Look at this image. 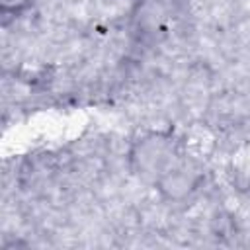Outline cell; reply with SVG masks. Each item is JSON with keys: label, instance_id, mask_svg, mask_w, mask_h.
I'll list each match as a JSON object with an SVG mask.
<instances>
[{"label": "cell", "instance_id": "1", "mask_svg": "<svg viewBox=\"0 0 250 250\" xmlns=\"http://www.w3.org/2000/svg\"><path fill=\"white\" fill-rule=\"evenodd\" d=\"M201 176L188 172L186 168H166L154 180L158 193L168 201H182L186 199L195 188L199 186Z\"/></svg>", "mask_w": 250, "mask_h": 250}, {"label": "cell", "instance_id": "2", "mask_svg": "<svg viewBox=\"0 0 250 250\" xmlns=\"http://www.w3.org/2000/svg\"><path fill=\"white\" fill-rule=\"evenodd\" d=\"M31 4L33 0H0V12L4 16H20Z\"/></svg>", "mask_w": 250, "mask_h": 250}]
</instances>
